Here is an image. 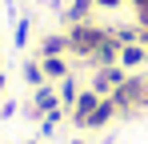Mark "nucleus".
<instances>
[{"label": "nucleus", "mask_w": 148, "mask_h": 144, "mask_svg": "<svg viewBox=\"0 0 148 144\" xmlns=\"http://www.w3.org/2000/svg\"><path fill=\"white\" fill-rule=\"evenodd\" d=\"M104 40H108V36H104V32H96V28H76L68 44H72L76 52H96V48L104 44Z\"/></svg>", "instance_id": "1"}, {"label": "nucleus", "mask_w": 148, "mask_h": 144, "mask_svg": "<svg viewBox=\"0 0 148 144\" xmlns=\"http://www.w3.org/2000/svg\"><path fill=\"white\" fill-rule=\"evenodd\" d=\"M96 104H100V92H80L76 96V124H88V116L96 112Z\"/></svg>", "instance_id": "2"}, {"label": "nucleus", "mask_w": 148, "mask_h": 144, "mask_svg": "<svg viewBox=\"0 0 148 144\" xmlns=\"http://www.w3.org/2000/svg\"><path fill=\"white\" fill-rule=\"evenodd\" d=\"M120 84H124V72L120 68H104L96 76V92H104V88H120Z\"/></svg>", "instance_id": "3"}, {"label": "nucleus", "mask_w": 148, "mask_h": 144, "mask_svg": "<svg viewBox=\"0 0 148 144\" xmlns=\"http://www.w3.org/2000/svg\"><path fill=\"white\" fill-rule=\"evenodd\" d=\"M112 112H116V100H100V104H96V112L88 116V128H96V124H104V120L112 116Z\"/></svg>", "instance_id": "4"}, {"label": "nucleus", "mask_w": 148, "mask_h": 144, "mask_svg": "<svg viewBox=\"0 0 148 144\" xmlns=\"http://www.w3.org/2000/svg\"><path fill=\"white\" fill-rule=\"evenodd\" d=\"M36 108H44V112H56V96H52V88H36Z\"/></svg>", "instance_id": "5"}, {"label": "nucleus", "mask_w": 148, "mask_h": 144, "mask_svg": "<svg viewBox=\"0 0 148 144\" xmlns=\"http://www.w3.org/2000/svg\"><path fill=\"white\" fill-rule=\"evenodd\" d=\"M44 72L48 76H64V60L60 56H44Z\"/></svg>", "instance_id": "6"}, {"label": "nucleus", "mask_w": 148, "mask_h": 144, "mask_svg": "<svg viewBox=\"0 0 148 144\" xmlns=\"http://www.w3.org/2000/svg\"><path fill=\"white\" fill-rule=\"evenodd\" d=\"M120 60L132 68V64H140V60H144V52H140V48H124V52H120Z\"/></svg>", "instance_id": "7"}, {"label": "nucleus", "mask_w": 148, "mask_h": 144, "mask_svg": "<svg viewBox=\"0 0 148 144\" xmlns=\"http://www.w3.org/2000/svg\"><path fill=\"white\" fill-rule=\"evenodd\" d=\"M60 100H64V104H72V100H76V84H72V80H64V88H60Z\"/></svg>", "instance_id": "8"}, {"label": "nucleus", "mask_w": 148, "mask_h": 144, "mask_svg": "<svg viewBox=\"0 0 148 144\" xmlns=\"http://www.w3.org/2000/svg\"><path fill=\"white\" fill-rule=\"evenodd\" d=\"M84 8H88V0H72V12H68V16L80 20V16H84Z\"/></svg>", "instance_id": "9"}, {"label": "nucleus", "mask_w": 148, "mask_h": 144, "mask_svg": "<svg viewBox=\"0 0 148 144\" xmlns=\"http://www.w3.org/2000/svg\"><path fill=\"white\" fill-rule=\"evenodd\" d=\"M60 48H64V40H44V56H56Z\"/></svg>", "instance_id": "10"}, {"label": "nucleus", "mask_w": 148, "mask_h": 144, "mask_svg": "<svg viewBox=\"0 0 148 144\" xmlns=\"http://www.w3.org/2000/svg\"><path fill=\"white\" fill-rule=\"evenodd\" d=\"M136 4H140V8H144V12H148V0H136Z\"/></svg>", "instance_id": "11"}, {"label": "nucleus", "mask_w": 148, "mask_h": 144, "mask_svg": "<svg viewBox=\"0 0 148 144\" xmlns=\"http://www.w3.org/2000/svg\"><path fill=\"white\" fill-rule=\"evenodd\" d=\"M0 92H4V76H0Z\"/></svg>", "instance_id": "12"}, {"label": "nucleus", "mask_w": 148, "mask_h": 144, "mask_svg": "<svg viewBox=\"0 0 148 144\" xmlns=\"http://www.w3.org/2000/svg\"><path fill=\"white\" fill-rule=\"evenodd\" d=\"M104 4H116V0H104Z\"/></svg>", "instance_id": "13"}, {"label": "nucleus", "mask_w": 148, "mask_h": 144, "mask_svg": "<svg viewBox=\"0 0 148 144\" xmlns=\"http://www.w3.org/2000/svg\"><path fill=\"white\" fill-rule=\"evenodd\" d=\"M144 60H148V52H144Z\"/></svg>", "instance_id": "14"}]
</instances>
